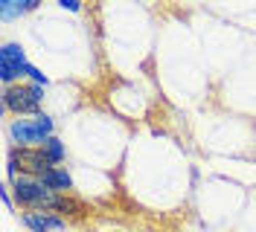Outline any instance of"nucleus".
I'll return each instance as SVG.
<instances>
[{
    "mask_svg": "<svg viewBox=\"0 0 256 232\" xmlns=\"http://www.w3.org/2000/svg\"><path fill=\"white\" fill-rule=\"evenodd\" d=\"M26 76H30L32 84H41V87H47V84H50V78L44 76V73H41V70H38L35 64H30V67H26Z\"/></svg>",
    "mask_w": 256,
    "mask_h": 232,
    "instance_id": "9b49d317",
    "label": "nucleus"
},
{
    "mask_svg": "<svg viewBox=\"0 0 256 232\" xmlns=\"http://www.w3.org/2000/svg\"><path fill=\"white\" fill-rule=\"evenodd\" d=\"M38 180L47 186V189H52L56 195H70V189H73V177H70V171L64 169V166H58V169H50L47 174H41Z\"/></svg>",
    "mask_w": 256,
    "mask_h": 232,
    "instance_id": "0eeeda50",
    "label": "nucleus"
},
{
    "mask_svg": "<svg viewBox=\"0 0 256 232\" xmlns=\"http://www.w3.org/2000/svg\"><path fill=\"white\" fill-rule=\"evenodd\" d=\"M56 215H62V218H82V215H84V206H82L79 201H73L70 195H58Z\"/></svg>",
    "mask_w": 256,
    "mask_h": 232,
    "instance_id": "1a4fd4ad",
    "label": "nucleus"
},
{
    "mask_svg": "<svg viewBox=\"0 0 256 232\" xmlns=\"http://www.w3.org/2000/svg\"><path fill=\"white\" fill-rule=\"evenodd\" d=\"M41 148H44V154L50 157V163H52V166H62V163H64V145H62V139L56 137V134H52Z\"/></svg>",
    "mask_w": 256,
    "mask_h": 232,
    "instance_id": "9d476101",
    "label": "nucleus"
},
{
    "mask_svg": "<svg viewBox=\"0 0 256 232\" xmlns=\"http://www.w3.org/2000/svg\"><path fill=\"white\" fill-rule=\"evenodd\" d=\"M58 6L67 9V12H79L82 9V0H58Z\"/></svg>",
    "mask_w": 256,
    "mask_h": 232,
    "instance_id": "f8f14e48",
    "label": "nucleus"
},
{
    "mask_svg": "<svg viewBox=\"0 0 256 232\" xmlns=\"http://www.w3.org/2000/svg\"><path fill=\"white\" fill-rule=\"evenodd\" d=\"M9 189H15L18 206H24L26 212H56L58 195H56L52 189H47L38 177H26V174H20V180L12 183Z\"/></svg>",
    "mask_w": 256,
    "mask_h": 232,
    "instance_id": "f03ea898",
    "label": "nucleus"
},
{
    "mask_svg": "<svg viewBox=\"0 0 256 232\" xmlns=\"http://www.w3.org/2000/svg\"><path fill=\"white\" fill-rule=\"evenodd\" d=\"M9 154L15 157V163L20 166V174H26V177H41L50 169H58L50 163L44 148H9Z\"/></svg>",
    "mask_w": 256,
    "mask_h": 232,
    "instance_id": "39448f33",
    "label": "nucleus"
},
{
    "mask_svg": "<svg viewBox=\"0 0 256 232\" xmlns=\"http://www.w3.org/2000/svg\"><path fill=\"white\" fill-rule=\"evenodd\" d=\"M38 9V0H3L0 3V20H12V17H20Z\"/></svg>",
    "mask_w": 256,
    "mask_h": 232,
    "instance_id": "6e6552de",
    "label": "nucleus"
},
{
    "mask_svg": "<svg viewBox=\"0 0 256 232\" xmlns=\"http://www.w3.org/2000/svg\"><path fill=\"white\" fill-rule=\"evenodd\" d=\"M3 206H6V209H12V195H9V186L3 189Z\"/></svg>",
    "mask_w": 256,
    "mask_h": 232,
    "instance_id": "ddd939ff",
    "label": "nucleus"
},
{
    "mask_svg": "<svg viewBox=\"0 0 256 232\" xmlns=\"http://www.w3.org/2000/svg\"><path fill=\"white\" fill-rule=\"evenodd\" d=\"M20 224L30 232H64L67 230V218L56 212H24Z\"/></svg>",
    "mask_w": 256,
    "mask_h": 232,
    "instance_id": "423d86ee",
    "label": "nucleus"
},
{
    "mask_svg": "<svg viewBox=\"0 0 256 232\" xmlns=\"http://www.w3.org/2000/svg\"><path fill=\"white\" fill-rule=\"evenodd\" d=\"M56 125H52V116L50 113H35L30 119L18 116L15 122L9 125V139L15 142V148H41L50 137H52Z\"/></svg>",
    "mask_w": 256,
    "mask_h": 232,
    "instance_id": "f257e3e1",
    "label": "nucleus"
},
{
    "mask_svg": "<svg viewBox=\"0 0 256 232\" xmlns=\"http://www.w3.org/2000/svg\"><path fill=\"white\" fill-rule=\"evenodd\" d=\"M41 102H44V87L41 84H12L3 87V110L6 113H18V116H35L41 113Z\"/></svg>",
    "mask_w": 256,
    "mask_h": 232,
    "instance_id": "7ed1b4c3",
    "label": "nucleus"
},
{
    "mask_svg": "<svg viewBox=\"0 0 256 232\" xmlns=\"http://www.w3.org/2000/svg\"><path fill=\"white\" fill-rule=\"evenodd\" d=\"M26 52H24V46L15 44V41H6V44L0 46V81H3V87H12L20 76H26Z\"/></svg>",
    "mask_w": 256,
    "mask_h": 232,
    "instance_id": "20e7f679",
    "label": "nucleus"
}]
</instances>
